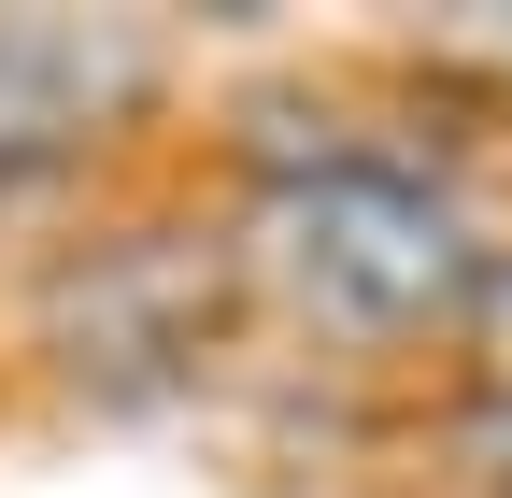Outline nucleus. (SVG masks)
I'll return each instance as SVG.
<instances>
[{
	"label": "nucleus",
	"instance_id": "obj_1",
	"mask_svg": "<svg viewBox=\"0 0 512 498\" xmlns=\"http://www.w3.org/2000/svg\"><path fill=\"white\" fill-rule=\"evenodd\" d=\"M228 242L256 285V328H285L342 370H427L456 356L470 299L498 271V228L441 185L427 129H370V114H313L299 143L228 157Z\"/></svg>",
	"mask_w": 512,
	"mask_h": 498
},
{
	"label": "nucleus",
	"instance_id": "obj_2",
	"mask_svg": "<svg viewBox=\"0 0 512 498\" xmlns=\"http://www.w3.org/2000/svg\"><path fill=\"white\" fill-rule=\"evenodd\" d=\"M228 342H256L228 200H100L15 257V356L100 413L200 385Z\"/></svg>",
	"mask_w": 512,
	"mask_h": 498
},
{
	"label": "nucleus",
	"instance_id": "obj_3",
	"mask_svg": "<svg viewBox=\"0 0 512 498\" xmlns=\"http://www.w3.org/2000/svg\"><path fill=\"white\" fill-rule=\"evenodd\" d=\"M114 114H157V43L143 29H72V15L0 29V171H72Z\"/></svg>",
	"mask_w": 512,
	"mask_h": 498
},
{
	"label": "nucleus",
	"instance_id": "obj_4",
	"mask_svg": "<svg viewBox=\"0 0 512 498\" xmlns=\"http://www.w3.org/2000/svg\"><path fill=\"white\" fill-rule=\"evenodd\" d=\"M456 484H470V498H512V456H484V470H456Z\"/></svg>",
	"mask_w": 512,
	"mask_h": 498
}]
</instances>
